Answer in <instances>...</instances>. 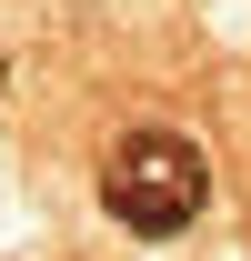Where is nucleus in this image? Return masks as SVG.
<instances>
[{
	"mask_svg": "<svg viewBox=\"0 0 251 261\" xmlns=\"http://www.w3.org/2000/svg\"><path fill=\"white\" fill-rule=\"evenodd\" d=\"M0 91H10V61H0Z\"/></svg>",
	"mask_w": 251,
	"mask_h": 261,
	"instance_id": "nucleus-2",
	"label": "nucleus"
},
{
	"mask_svg": "<svg viewBox=\"0 0 251 261\" xmlns=\"http://www.w3.org/2000/svg\"><path fill=\"white\" fill-rule=\"evenodd\" d=\"M201 201H211V161H201V141L181 130H121L111 151H101V211L131 231V241H171V231L201 221Z\"/></svg>",
	"mask_w": 251,
	"mask_h": 261,
	"instance_id": "nucleus-1",
	"label": "nucleus"
}]
</instances>
